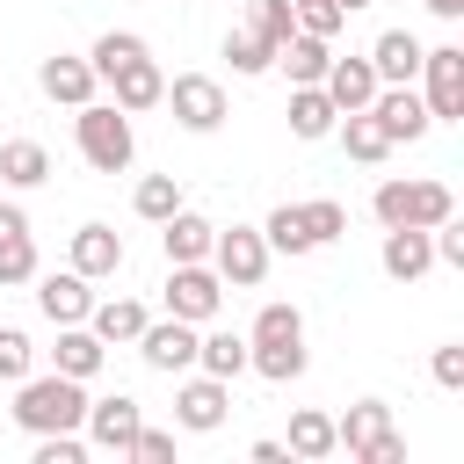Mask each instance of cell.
Instances as JSON below:
<instances>
[{"instance_id": "e575fe53", "label": "cell", "mask_w": 464, "mask_h": 464, "mask_svg": "<svg viewBox=\"0 0 464 464\" xmlns=\"http://www.w3.org/2000/svg\"><path fill=\"white\" fill-rule=\"evenodd\" d=\"M14 283H36V239L29 232L0 239V290H14Z\"/></svg>"}, {"instance_id": "f1b7e54d", "label": "cell", "mask_w": 464, "mask_h": 464, "mask_svg": "<svg viewBox=\"0 0 464 464\" xmlns=\"http://www.w3.org/2000/svg\"><path fill=\"white\" fill-rule=\"evenodd\" d=\"M196 370H210V377H239L246 370V334H232V326H210V334H196Z\"/></svg>"}, {"instance_id": "8fae6325", "label": "cell", "mask_w": 464, "mask_h": 464, "mask_svg": "<svg viewBox=\"0 0 464 464\" xmlns=\"http://www.w3.org/2000/svg\"><path fill=\"white\" fill-rule=\"evenodd\" d=\"M370 116H377V130H384L392 145H420V138L435 130V116H428V102H420L413 80H406V87H377V94H370Z\"/></svg>"}, {"instance_id": "74e56055", "label": "cell", "mask_w": 464, "mask_h": 464, "mask_svg": "<svg viewBox=\"0 0 464 464\" xmlns=\"http://www.w3.org/2000/svg\"><path fill=\"white\" fill-rule=\"evenodd\" d=\"M246 29L254 36H268V44H283L297 22H290V0H246Z\"/></svg>"}, {"instance_id": "d6986e66", "label": "cell", "mask_w": 464, "mask_h": 464, "mask_svg": "<svg viewBox=\"0 0 464 464\" xmlns=\"http://www.w3.org/2000/svg\"><path fill=\"white\" fill-rule=\"evenodd\" d=\"M102 362H109V341L80 319V326H58V348H51V370H65V377H80V384H94L102 377Z\"/></svg>"}, {"instance_id": "1f68e13d", "label": "cell", "mask_w": 464, "mask_h": 464, "mask_svg": "<svg viewBox=\"0 0 464 464\" xmlns=\"http://www.w3.org/2000/svg\"><path fill=\"white\" fill-rule=\"evenodd\" d=\"M145 51H152V44H145L138 29H109V36H94V51H87V65H94V72L109 80L116 65H130V58H145Z\"/></svg>"}, {"instance_id": "7a4b0ae2", "label": "cell", "mask_w": 464, "mask_h": 464, "mask_svg": "<svg viewBox=\"0 0 464 464\" xmlns=\"http://www.w3.org/2000/svg\"><path fill=\"white\" fill-rule=\"evenodd\" d=\"M87 420V384L80 377H65V370H29L22 384H14V428L22 435H65V428H80Z\"/></svg>"}, {"instance_id": "4316f807", "label": "cell", "mask_w": 464, "mask_h": 464, "mask_svg": "<svg viewBox=\"0 0 464 464\" xmlns=\"http://www.w3.org/2000/svg\"><path fill=\"white\" fill-rule=\"evenodd\" d=\"M334 102H326V87H290V138H304V145H319V138H334Z\"/></svg>"}, {"instance_id": "836d02e7", "label": "cell", "mask_w": 464, "mask_h": 464, "mask_svg": "<svg viewBox=\"0 0 464 464\" xmlns=\"http://www.w3.org/2000/svg\"><path fill=\"white\" fill-rule=\"evenodd\" d=\"M304 210V232H312V246H334L341 232H348V210L334 203V196H312V203H297Z\"/></svg>"}, {"instance_id": "e0dca14e", "label": "cell", "mask_w": 464, "mask_h": 464, "mask_svg": "<svg viewBox=\"0 0 464 464\" xmlns=\"http://www.w3.org/2000/svg\"><path fill=\"white\" fill-rule=\"evenodd\" d=\"M65 268H80L87 283L116 276V268H123V232H116V225H80L72 246H65Z\"/></svg>"}, {"instance_id": "44dd1931", "label": "cell", "mask_w": 464, "mask_h": 464, "mask_svg": "<svg viewBox=\"0 0 464 464\" xmlns=\"http://www.w3.org/2000/svg\"><path fill=\"white\" fill-rule=\"evenodd\" d=\"M276 65L290 72V87H319V80H326V65H334V44H326V36L290 29V36L276 44Z\"/></svg>"}, {"instance_id": "8d00e7d4", "label": "cell", "mask_w": 464, "mask_h": 464, "mask_svg": "<svg viewBox=\"0 0 464 464\" xmlns=\"http://www.w3.org/2000/svg\"><path fill=\"white\" fill-rule=\"evenodd\" d=\"M290 22H297V29H304V36H326V44H334V36H341V22H348V14H341V7H334V0H290Z\"/></svg>"}, {"instance_id": "60d3db41", "label": "cell", "mask_w": 464, "mask_h": 464, "mask_svg": "<svg viewBox=\"0 0 464 464\" xmlns=\"http://www.w3.org/2000/svg\"><path fill=\"white\" fill-rule=\"evenodd\" d=\"M428 370H435V384H442V392H464V341H442Z\"/></svg>"}, {"instance_id": "4fadbf2b", "label": "cell", "mask_w": 464, "mask_h": 464, "mask_svg": "<svg viewBox=\"0 0 464 464\" xmlns=\"http://www.w3.org/2000/svg\"><path fill=\"white\" fill-rule=\"evenodd\" d=\"M138 420H145V406H138L130 392H109V399H87V420H80V435H87L94 450L123 457V450H130V435H138Z\"/></svg>"}, {"instance_id": "f6af8a7d", "label": "cell", "mask_w": 464, "mask_h": 464, "mask_svg": "<svg viewBox=\"0 0 464 464\" xmlns=\"http://www.w3.org/2000/svg\"><path fill=\"white\" fill-rule=\"evenodd\" d=\"M334 7H341V14H355V7H370V0H334Z\"/></svg>"}, {"instance_id": "ab89813d", "label": "cell", "mask_w": 464, "mask_h": 464, "mask_svg": "<svg viewBox=\"0 0 464 464\" xmlns=\"http://www.w3.org/2000/svg\"><path fill=\"white\" fill-rule=\"evenodd\" d=\"M123 457H138V464H167V457H174V428H145V420H138V435H130Z\"/></svg>"}, {"instance_id": "3957f363", "label": "cell", "mask_w": 464, "mask_h": 464, "mask_svg": "<svg viewBox=\"0 0 464 464\" xmlns=\"http://www.w3.org/2000/svg\"><path fill=\"white\" fill-rule=\"evenodd\" d=\"M72 145H80V160L94 174H123L138 160V130H130V116L116 102H80L72 109Z\"/></svg>"}, {"instance_id": "7c38bea8", "label": "cell", "mask_w": 464, "mask_h": 464, "mask_svg": "<svg viewBox=\"0 0 464 464\" xmlns=\"http://www.w3.org/2000/svg\"><path fill=\"white\" fill-rule=\"evenodd\" d=\"M225 413H232V384L225 377H181V392H174V428H188V435H210V428H225Z\"/></svg>"}, {"instance_id": "5bb4252c", "label": "cell", "mask_w": 464, "mask_h": 464, "mask_svg": "<svg viewBox=\"0 0 464 464\" xmlns=\"http://www.w3.org/2000/svg\"><path fill=\"white\" fill-rule=\"evenodd\" d=\"M36 312L51 319V326H80L87 312H94V283L80 276V268H36Z\"/></svg>"}, {"instance_id": "cb8c5ba5", "label": "cell", "mask_w": 464, "mask_h": 464, "mask_svg": "<svg viewBox=\"0 0 464 464\" xmlns=\"http://www.w3.org/2000/svg\"><path fill=\"white\" fill-rule=\"evenodd\" d=\"M334 138H341V152H348L355 167H377V160H392V138L377 130V116H370V109H348V116H334Z\"/></svg>"}, {"instance_id": "2e32d148", "label": "cell", "mask_w": 464, "mask_h": 464, "mask_svg": "<svg viewBox=\"0 0 464 464\" xmlns=\"http://www.w3.org/2000/svg\"><path fill=\"white\" fill-rule=\"evenodd\" d=\"M377 268H384L392 283H420V276L435 268V246H428V232H420V225H384Z\"/></svg>"}, {"instance_id": "277c9868", "label": "cell", "mask_w": 464, "mask_h": 464, "mask_svg": "<svg viewBox=\"0 0 464 464\" xmlns=\"http://www.w3.org/2000/svg\"><path fill=\"white\" fill-rule=\"evenodd\" d=\"M370 210H377V225H420V232H428V225L457 218V196H450V181L413 174V181H377Z\"/></svg>"}, {"instance_id": "6da1fadb", "label": "cell", "mask_w": 464, "mask_h": 464, "mask_svg": "<svg viewBox=\"0 0 464 464\" xmlns=\"http://www.w3.org/2000/svg\"><path fill=\"white\" fill-rule=\"evenodd\" d=\"M304 362H312L304 355V312L268 297L246 326V370H261L268 384H290V377H304Z\"/></svg>"}, {"instance_id": "b9f144b4", "label": "cell", "mask_w": 464, "mask_h": 464, "mask_svg": "<svg viewBox=\"0 0 464 464\" xmlns=\"http://www.w3.org/2000/svg\"><path fill=\"white\" fill-rule=\"evenodd\" d=\"M246 457H254V464H290V450H283V442H276V435H261V442H254V450H246Z\"/></svg>"}, {"instance_id": "7402d4cb", "label": "cell", "mask_w": 464, "mask_h": 464, "mask_svg": "<svg viewBox=\"0 0 464 464\" xmlns=\"http://www.w3.org/2000/svg\"><path fill=\"white\" fill-rule=\"evenodd\" d=\"M319 87H326V102L348 116V109H370V94H377L384 80H377V65H370V58H334Z\"/></svg>"}, {"instance_id": "ac0fdd59", "label": "cell", "mask_w": 464, "mask_h": 464, "mask_svg": "<svg viewBox=\"0 0 464 464\" xmlns=\"http://www.w3.org/2000/svg\"><path fill=\"white\" fill-rule=\"evenodd\" d=\"M36 87H44L51 102H65V109H80V102H94V87H102V72H94L87 58H72V51H58V58H44V65H36Z\"/></svg>"}, {"instance_id": "ba28073f", "label": "cell", "mask_w": 464, "mask_h": 464, "mask_svg": "<svg viewBox=\"0 0 464 464\" xmlns=\"http://www.w3.org/2000/svg\"><path fill=\"white\" fill-rule=\"evenodd\" d=\"M218 304H225V283H218L210 261H167V312H174V319L210 326Z\"/></svg>"}, {"instance_id": "ffe728a7", "label": "cell", "mask_w": 464, "mask_h": 464, "mask_svg": "<svg viewBox=\"0 0 464 464\" xmlns=\"http://www.w3.org/2000/svg\"><path fill=\"white\" fill-rule=\"evenodd\" d=\"M420 51H428V44H420L413 29H384V36H377L362 58L377 65V80H384V87H406V80L420 72Z\"/></svg>"}, {"instance_id": "ee69618b", "label": "cell", "mask_w": 464, "mask_h": 464, "mask_svg": "<svg viewBox=\"0 0 464 464\" xmlns=\"http://www.w3.org/2000/svg\"><path fill=\"white\" fill-rule=\"evenodd\" d=\"M420 7H428L435 22H457V14H464V0H420Z\"/></svg>"}, {"instance_id": "9a60e30c", "label": "cell", "mask_w": 464, "mask_h": 464, "mask_svg": "<svg viewBox=\"0 0 464 464\" xmlns=\"http://www.w3.org/2000/svg\"><path fill=\"white\" fill-rule=\"evenodd\" d=\"M102 87H109V102H116L123 116H145V109H160V94H167V72H160V65H152V51H145V58H130V65H116Z\"/></svg>"}, {"instance_id": "9c48e42d", "label": "cell", "mask_w": 464, "mask_h": 464, "mask_svg": "<svg viewBox=\"0 0 464 464\" xmlns=\"http://www.w3.org/2000/svg\"><path fill=\"white\" fill-rule=\"evenodd\" d=\"M160 102H167V109H174V123H181V130H196V138H210V130L225 123V87H218L210 72H174Z\"/></svg>"}, {"instance_id": "603a6c76", "label": "cell", "mask_w": 464, "mask_h": 464, "mask_svg": "<svg viewBox=\"0 0 464 464\" xmlns=\"http://www.w3.org/2000/svg\"><path fill=\"white\" fill-rule=\"evenodd\" d=\"M210 239H218V225L203 218V210H174V218H160V246H167V261H210Z\"/></svg>"}, {"instance_id": "7bdbcfd3", "label": "cell", "mask_w": 464, "mask_h": 464, "mask_svg": "<svg viewBox=\"0 0 464 464\" xmlns=\"http://www.w3.org/2000/svg\"><path fill=\"white\" fill-rule=\"evenodd\" d=\"M14 232H29V210L22 203H0V239H14Z\"/></svg>"}, {"instance_id": "83f0119b", "label": "cell", "mask_w": 464, "mask_h": 464, "mask_svg": "<svg viewBox=\"0 0 464 464\" xmlns=\"http://www.w3.org/2000/svg\"><path fill=\"white\" fill-rule=\"evenodd\" d=\"M0 181H7V188H44V181H51V152H44L36 138H7V145H0Z\"/></svg>"}, {"instance_id": "4dcf8cb0", "label": "cell", "mask_w": 464, "mask_h": 464, "mask_svg": "<svg viewBox=\"0 0 464 464\" xmlns=\"http://www.w3.org/2000/svg\"><path fill=\"white\" fill-rule=\"evenodd\" d=\"M130 210H138L145 225H160V218H174V210H181V181H174V174H145V181L130 188Z\"/></svg>"}, {"instance_id": "8992f818", "label": "cell", "mask_w": 464, "mask_h": 464, "mask_svg": "<svg viewBox=\"0 0 464 464\" xmlns=\"http://www.w3.org/2000/svg\"><path fill=\"white\" fill-rule=\"evenodd\" d=\"M268 239H261V225H218V239H210V268H218V283L225 290H261V276H268Z\"/></svg>"}, {"instance_id": "5b68a950", "label": "cell", "mask_w": 464, "mask_h": 464, "mask_svg": "<svg viewBox=\"0 0 464 464\" xmlns=\"http://www.w3.org/2000/svg\"><path fill=\"white\" fill-rule=\"evenodd\" d=\"M334 442L362 464H406V435L392 428V406L384 399H355L341 420H334Z\"/></svg>"}, {"instance_id": "52a82bcc", "label": "cell", "mask_w": 464, "mask_h": 464, "mask_svg": "<svg viewBox=\"0 0 464 464\" xmlns=\"http://www.w3.org/2000/svg\"><path fill=\"white\" fill-rule=\"evenodd\" d=\"M413 80H420V102H428L435 123H457L464 116V51L457 44H428Z\"/></svg>"}, {"instance_id": "d6a6232c", "label": "cell", "mask_w": 464, "mask_h": 464, "mask_svg": "<svg viewBox=\"0 0 464 464\" xmlns=\"http://www.w3.org/2000/svg\"><path fill=\"white\" fill-rule=\"evenodd\" d=\"M225 58H232V72H246V80H254V72H268V65H276V44H268V36H254V29L239 22V29L225 36Z\"/></svg>"}, {"instance_id": "d4e9b609", "label": "cell", "mask_w": 464, "mask_h": 464, "mask_svg": "<svg viewBox=\"0 0 464 464\" xmlns=\"http://www.w3.org/2000/svg\"><path fill=\"white\" fill-rule=\"evenodd\" d=\"M145 319H152V312H145L138 297H94V312H87V326H94L109 348H130V341L145 334Z\"/></svg>"}, {"instance_id": "f546056e", "label": "cell", "mask_w": 464, "mask_h": 464, "mask_svg": "<svg viewBox=\"0 0 464 464\" xmlns=\"http://www.w3.org/2000/svg\"><path fill=\"white\" fill-rule=\"evenodd\" d=\"M261 239H268V254H319L312 232H304V210H297V203H276V210L261 218Z\"/></svg>"}, {"instance_id": "f35d334b", "label": "cell", "mask_w": 464, "mask_h": 464, "mask_svg": "<svg viewBox=\"0 0 464 464\" xmlns=\"http://www.w3.org/2000/svg\"><path fill=\"white\" fill-rule=\"evenodd\" d=\"M29 457H36V464H80V457H87V435H80V428H65V435H36Z\"/></svg>"}, {"instance_id": "30bf717a", "label": "cell", "mask_w": 464, "mask_h": 464, "mask_svg": "<svg viewBox=\"0 0 464 464\" xmlns=\"http://www.w3.org/2000/svg\"><path fill=\"white\" fill-rule=\"evenodd\" d=\"M196 334L203 326H188V319H145V334L130 341L138 355H145V370H160V377H181V370H196Z\"/></svg>"}, {"instance_id": "484cf974", "label": "cell", "mask_w": 464, "mask_h": 464, "mask_svg": "<svg viewBox=\"0 0 464 464\" xmlns=\"http://www.w3.org/2000/svg\"><path fill=\"white\" fill-rule=\"evenodd\" d=\"M283 450H290V457H304V464L334 457V450H341V442H334V413H319V406H297V413H290V435H283Z\"/></svg>"}, {"instance_id": "d590c367", "label": "cell", "mask_w": 464, "mask_h": 464, "mask_svg": "<svg viewBox=\"0 0 464 464\" xmlns=\"http://www.w3.org/2000/svg\"><path fill=\"white\" fill-rule=\"evenodd\" d=\"M36 370V341L22 326H0V384H22Z\"/></svg>"}]
</instances>
